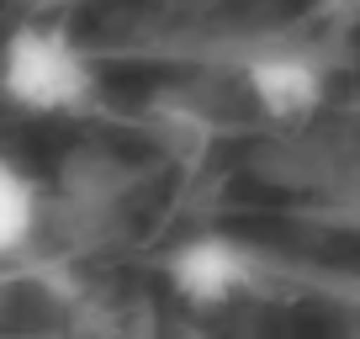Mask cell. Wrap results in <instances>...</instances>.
<instances>
[{"label": "cell", "mask_w": 360, "mask_h": 339, "mask_svg": "<svg viewBox=\"0 0 360 339\" xmlns=\"http://www.w3.org/2000/svg\"><path fill=\"white\" fill-rule=\"evenodd\" d=\"M244 85L270 122H307L323 106V69L297 48H270L244 69Z\"/></svg>", "instance_id": "3"}, {"label": "cell", "mask_w": 360, "mask_h": 339, "mask_svg": "<svg viewBox=\"0 0 360 339\" xmlns=\"http://www.w3.org/2000/svg\"><path fill=\"white\" fill-rule=\"evenodd\" d=\"M37 223H43V202H37L32 175L0 154V260L22 255L37 238Z\"/></svg>", "instance_id": "4"}, {"label": "cell", "mask_w": 360, "mask_h": 339, "mask_svg": "<svg viewBox=\"0 0 360 339\" xmlns=\"http://www.w3.org/2000/svg\"><path fill=\"white\" fill-rule=\"evenodd\" d=\"M22 6H32V11H48V6H58V0H22Z\"/></svg>", "instance_id": "5"}, {"label": "cell", "mask_w": 360, "mask_h": 339, "mask_svg": "<svg viewBox=\"0 0 360 339\" xmlns=\"http://www.w3.org/2000/svg\"><path fill=\"white\" fill-rule=\"evenodd\" d=\"M169 286H175V297L186 307H196V313L228 307V302H238V297H249V286H255V255L228 234L186 238V244L169 255Z\"/></svg>", "instance_id": "2"}, {"label": "cell", "mask_w": 360, "mask_h": 339, "mask_svg": "<svg viewBox=\"0 0 360 339\" xmlns=\"http://www.w3.org/2000/svg\"><path fill=\"white\" fill-rule=\"evenodd\" d=\"M101 91L90 53L53 22H22L0 43V96L16 112L69 117L85 112Z\"/></svg>", "instance_id": "1"}]
</instances>
